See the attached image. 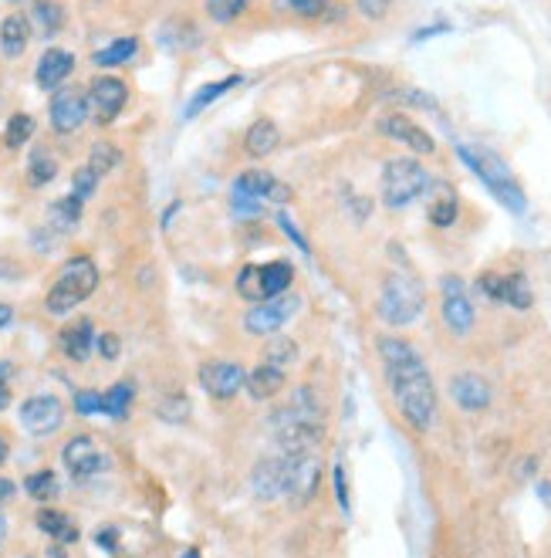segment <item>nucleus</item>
<instances>
[{
	"label": "nucleus",
	"mask_w": 551,
	"mask_h": 558,
	"mask_svg": "<svg viewBox=\"0 0 551 558\" xmlns=\"http://www.w3.org/2000/svg\"><path fill=\"white\" fill-rule=\"evenodd\" d=\"M379 356L389 396H393L399 416L416 433H426L437 420V386H433V376L423 356L406 339H393V335L379 342Z\"/></svg>",
	"instance_id": "1"
},
{
	"label": "nucleus",
	"mask_w": 551,
	"mask_h": 558,
	"mask_svg": "<svg viewBox=\"0 0 551 558\" xmlns=\"http://www.w3.org/2000/svg\"><path fill=\"white\" fill-rule=\"evenodd\" d=\"M318 481H322V460H318V454H284V450L257 460L251 474L254 494L264 501L295 498L301 504L318 491Z\"/></svg>",
	"instance_id": "2"
},
{
	"label": "nucleus",
	"mask_w": 551,
	"mask_h": 558,
	"mask_svg": "<svg viewBox=\"0 0 551 558\" xmlns=\"http://www.w3.org/2000/svg\"><path fill=\"white\" fill-rule=\"evenodd\" d=\"M271 430L284 454H318L325 437V403L311 386L291 389L288 403L271 416Z\"/></svg>",
	"instance_id": "3"
},
{
	"label": "nucleus",
	"mask_w": 551,
	"mask_h": 558,
	"mask_svg": "<svg viewBox=\"0 0 551 558\" xmlns=\"http://www.w3.org/2000/svg\"><path fill=\"white\" fill-rule=\"evenodd\" d=\"M95 288H99V264L88 254H75V258L61 264L55 285H51L48 298H44V308H48V315H68L85 298H92Z\"/></svg>",
	"instance_id": "4"
},
{
	"label": "nucleus",
	"mask_w": 551,
	"mask_h": 558,
	"mask_svg": "<svg viewBox=\"0 0 551 558\" xmlns=\"http://www.w3.org/2000/svg\"><path fill=\"white\" fill-rule=\"evenodd\" d=\"M457 156L464 159L470 170L477 173V180H481L511 214H524V207H528V203H524V190L518 186V180H514V173L508 170V163H504L501 156L484 146H457Z\"/></svg>",
	"instance_id": "5"
},
{
	"label": "nucleus",
	"mask_w": 551,
	"mask_h": 558,
	"mask_svg": "<svg viewBox=\"0 0 551 558\" xmlns=\"http://www.w3.org/2000/svg\"><path fill=\"white\" fill-rule=\"evenodd\" d=\"M423 305H426V291L413 274H389L382 281L376 312L393 329H406V325H413L423 315Z\"/></svg>",
	"instance_id": "6"
},
{
	"label": "nucleus",
	"mask_w": 551,
	"mask_h": 558,
	"mask_svg": "<svg viewBox=\"0 0 551 558\" xmlns=\"http://www.w3.org/2000/svg\"><path fill=\"white\" fill-rule=\"evenodd\" d=\"M426 190H430V173H426V166L416 163V159L399 156L382 166V203H386L389 210L410 207V203L420 200Z\"/></svg>",
	"instance_id": "7"
},
{
	"label": "nucleus",
	"mask_w": 551,
	"mask_h": 558,
	"mask_svg": "<svg viewBox=\"0 0 551 558\" xmlns=\"http://www.w3.org/2000/svg\"><path fill=\"white\" fill-rule=\"evenodd\" d=\"M295 193H291L288 183H281L274 173L264 170H244L230 186V210L234 214H261L264 200L271 203H288Z\"/></svg>",
	"instance_id": "8"
},
{
	"label": "nucleus",
	"mask_w": 551,
	"mask_h": 558,
	"mask_svg": "<svg viewBox=\"0 0 551 558\" xmlns=\"http://www.w3.org/2000/svg\"><path fill=\"white\" fill-rule=\"evenodd\" d=\"M291 281H295V268L288 261H268V264H247L237 278V295L247 301H271L278 295H288Z\"/></svg>",
	"instance_id": "9"
},
{
	"label": "nucleus",
	"mask_w": 551,
	"mask_h": 558,
	"mask_svg": "<svg viewBox=\"0 0 551 558\" xmlns=\"http://www.w3.org/2000/svg\"><path fill=\"white\" fill-rule=\"evenodd\" d=\"M301 298L298 295H278L271 301H257L251 312L244 315V329L247 335H257V339H268V335L281 332L291 318L298 315Z\"/></svg>",
	"instance_id": "10"
},
{
	"label": "nucleus",
	"mask_w": 551,
	"mask_h": 558,
	"mask_svg": "<svg viewBox=\"0 0 551 558\" xmlns=\"http://www.w3.org/2000/svg\"><path fill=\"white\" fill-rule=\"evenodd\" d=\"M129 102V85L115 75H99L88 85V109H92L99 126H112L119 119V112Z\"/></svg>",
	"instance_id": "11"
},
{
	"label": "nucleus",
	"mask_w": 551,
	"mask_h": 558,
	"mask_svg": "<svg viewBox=\"0 0 551 558\" xmlns=\"http://www.w3.org/2000/svg\"><path fill=\"white\" fill-rule=\"evenodd\" d=\"M88 92L85 88H58L55 95H51V105H48V119H51V129L61 132V136H71V132H78L88 122Z\"/></svg>",
	"instance_id": "12"
},
{
	"label": "nucleus",
	"mask_w": 551,
	"mask_h": 558,
	"mask_svg": "<svg viewBox=\"0 0 551 558\" xmlns=\"http://www.w3.org/2000/svg\"><path fill=\"white\" fill-rule=\"evenodd\" d=\"M200 386L203 393L213 396V400H234L237 393L244 389V379H247V369L241 362H227V359H210L200 366Z\"/></svg>",
	"instance_id": "13"
},
{
	"label": "nucleus",
	"mask_w": 551,
	"mask_h": 558,
	"mask_svg": "<svg viewBox=\"0 0 551 558\" xmlns=\"http://www.w3.org/2000/svg\"><path fill=\"white\" fill-rule=\"evenodd\" d=\"M61 460H65V467H68V474L75 477V481H85V477H95V474H105L109 471V454L95 444L92 437H71L65 450H61Z\"/></svg>",
	"instance_id": "14"
},
{
	"label": "nucleus",
	"mask_w": 551,
	"mask_h": 558,
	"mask_svg": "<svg viewBox=\"0 0 551 558\" xmlns=\"http://www.w3.org/2000/svg\"><path fill=\"white\" fill-rule=\"evenodd\" d=\"M61 423H65V403L58 396L41 393L21 403V427L34 437H51L55 430H61Z\"/></svg>",
	"instance_id": "15"
},
{
	"label": "nucleus",
	"mask_w": 551,
	"mask_h": 558,
	"mask_svg": "<svg viewBox=\"0 0 551 558\" xmlns=\"http://www.w3.org/2000/svg\"><path fill=\"white\" fill-rule=\"evenodd\" d=\"M481 291L487 298H494V301H504V305H511V308H518V312H528L531 308V288H528V281H524V274L521 271H514V274H481Z\"/></svg>",
	"instance_id": "16"
},
{
	"label": "nucleus",
	"mask_w": 551,
	"mask_h": 558,
	"mask_svg": "<svg viewBox=\"0 0 551 558\" xmlns=\"http://www.w3.org/2000/svg\"><path fill=\"white\" fill-rule=\"evenodd\" d=\"M379 129H382V136L396 139L399 146L413 149V153H420V156H430L433 149H437V143H433L430 132H426L423 126H416L410 115H403V112L382 115V119H379Z\"/></svg>",
	"instance_id": "17"
},
{
	"label": "nucleus",
	"mask_w": 551,
	"mask_h": 558,
	"mask_svg": "<svg viewBox=\"0 0 551 558\" xmlns=\"http://www.w3.org/2000/svg\"><path fill=\"white\" fill-rule=\"evenodd\" d=\"M443 322L453 335H467L474 329V305L457 278H443Z\"/></svg>",
	"instance_id": "18"
},
{
	"label": "nucleus",
	"mask_w": 551,
	"mask_h": 558,
	"mask_svg": "<svg viewBox=\"0 0 551 558\" xmlns=\"http://www.w3.org/2000/svg\"><path fill=\"white\" fill-rule=\"evenodd\" d=\"M450 396L460 410L467 413H481L491 406V383L477 372H460V376L450 379Z\"/></svg>",
	"instance_id": "19"
},
{
	"label": "nucleus",
	"mask_w": 551,
	"mask_h": 558,
	"mask_svg": "<svg viewBox=\"0 0 551 558\" xmlns=\"http://www.w3.org/2000/svg\"><path fill=\"white\" fill-rule=\"evenodd\" d=\"M75 72V55L65 48H48L44 55L38 58V68H34V82L44 92H58L61 85H65V78Z\"/></svg>",
	"instance_id": "20"
},
{
	"label": "nucleus",
	"mask_w": 551,
	"mask_h": 558,
	"mask_svg": "<svg viewBox=\"0 0 551 558\" xmlns=\"http://www.w3.org/2000/svg\"><path fill=\"white\" fill-rule=\"evenodd\" d=\"M58 345L71 362H88V356H92V349H95V325L88 322V318H78V322L65 325V329L58 332Z\"/></svg>",
	"instance_id": "21"
},
{
	"label": "nucleus",
	"mask_w": 551,
	"mask_h": 558,
	"mask_svg": "<svg viewBox=\"0 0 551 558\" xmlns=\"http://www.w3.org/2000/svg\"><path fill=\"white\" fill-rule=\"evenodd\" d=\"M31 44V21L24 14H7L0 21V55L7 61H17Z\"/></svg>",
	"instance_id": "22"
},
{
	"label": "nucleus",
	"mask_w": 551,
	"mask_h": 558,
	"mask_svg": "<svg viewBox=\"0 0 551 558\" xmlns=\"http://www.w3.org/2000/svg\"><path fill=\"white\" fill-rule=\"evenodd\" d=\"M284 383H288V372L271 366V362H261L254 372H247L244 389L254 396V400H274V396L284 389Z\"/></svg>",
	"instance_id": "23"
},
{
	"label": "nucleus",
	"mask_w": 551,
	"mask_h": 558,
	"mask_svg": "<svg viewBox=\"0 0 551 558\" xmlns=\"http://www.w3.org/2000/svg\"><path fill=\"white\" fill-rule=\"evenodd\" d=\"M278 146H281V132H278V126H274L271 119H257L254 126L247 129V136H244V153L254 156V159L271 156Z\"/></svg>",
	"instance_id": "24"
},
{
	"label": "nucleus",
	"mask_w": 551,
	"mask_h": 558,
	"mask_svg": "<svg viewBox=\"0 0 551 558\" xmlns=\"http://www.w3.org/2000/svg\"><path fill=\"white\" fill-rule=\"evenodd\" d=\"M457 210H460L457 190H453L450 183H433V200H430L433 227H450L453 220H457Z\"/></svg>",
	"instance_id": "25"
},
{
	"label": "nucleus",
	"mask_w": 551,
	"mask_h": 558,
	"mask_svg": "<svg viewBox=\"0 0 551 558\" xmlns=\"http://www.w3.org/2000/svg\"><path fill=\"white\" fill-rule=\"evenodd\" d=\"M241 85V75H227V78H220V82H210V85H203L197 95L190 99V105H186V119H197V115L207 109V105H213L220 99V95H227L230 88H237Z\"/></svg>",
	"instance_id": "26"
},
{
	"label": "nucleus",
	"mask_w": 551,
	"mask_h": 558,
	"mask_svg": "<svg viewBox=\"0 0 551 558\" xmlns=\"http://www.w3.org/2000/svg\"><path fill=\"white\" fill-rule=\"evenodd\" d=\"M82 207L85 203L82 200H75L68 193V197H61L51 203V210H48V220H51V227L61 230V234H68V230H75L78 227V220H82Z\"/></svg>",
	"instance_id": "27"
},
{
	"label": "nucleus",
	"mask_w": 551,
	"mask_h": 558,
	"mask_svg": "<svg viewBox=\"0 0 551 558\" xmlns=\"http://www.w3.org/2000/svg\"><path fill=\"white\" fill-rule=\"evenodd\" d=\"M34 24L41 28L44 38H55L65 28V7L58 0H34Z\"/></svg>",
	"instance_id": "28"
},
{
	"label": "nucleus",
	"mask_w": 551,
	"mask_h": 558,
	"mask_svg": "<svg viewBox=\"0 0 551 558\" xmlns=\"http://www.w3.org/2000/svg\"><path fill=\"white\" fill-rule=\"evenodd\" d=\"M38 528L44 531V535L58 538V542H75V538H78V528L71 525V518L61 515V511H55V508H41L38 511Z\"/></svg>",
	"instance_id": "29"
},
{
	"label": "nucleus",
	"mask_w": 551,
	"mask_h": 558,
	"mask_svg": "<svg viewBox=\"0 0 551 558\" xmlns=\"http://www.w3.org/2000/svg\"><path fill=\"white\" fill-rule=\"evenodd\" d=\"M136 51H139V41L136 38H119V41H112L109 48L95 51L92 61L99 68H119V65H126V61L136 58Z\"/></svg>",
	"instance_id": "30"
},
{
	"label": "nucleus",
	"mask_w": 551,
	"mask_h": 558,
	"mask_svg": "<svg viewBox=\"0 0 551 558\" xmlns=\"http://www.w3.org/2000/svg\"><path fill=\"white\" fill-rule=\"evenodd\" d=\"M132 396H136V386H132V383H115L109 393H102V413L112 416V420H126Z\"/></svg>",
	"instance_id": "31"
},
{
	"label": "nucleus",
	"mask_w": 551,
	"mask_h": 558,
	"mask_svg": "<svg viewBox=\"0 0 551 558\" xmlns=\"http://www.w3.org/2000/svg\"><path fill=\"white\" fill-rule=\"evenodd\" d=\"M31 136H34V119H31L28 112H17V115H11V119H7V129H4V146L7 149L28 146Z\"/></svg>",
	"instance_id": "32"
},
{
	"label": "nucleus",
	"mask_w": 551,
	"mask_h": 558,
	"mask_svg": "<svg viewBox=\"0 0 551 558\" xmlns=\"http://www.w3.org/2000/svg\"><path fill=\"white\" fill-rule=\"evenodd\" d=\"M55 176H58V159L38 149V153L31 156V163H28V183L38 190V186H48Z\"/></svg>",
	"instance_id": "33"
},
{
	"label": "nucleus",
	"mask_w": 551,
	"mask_h": 558,
	"mask_svg": "<svg viewBox=\"0 0 551 558\" xmlns=\"http://www.w3.org/2000/svg\"><path fill=\"white\" fill-rule=\"evenodd\" d=\"M119 163H122L119 146H115V143H95V146H92V156H88L85 166H92L95 176L102 180V176H109Z\"/></svg>",
	"instance_id": "34"
},
{
	"label": "nucleus",
	"mask_w": 551,
	"mask_h": 558,
	"mask_svg": "<svg viewBox=\"0 0 551 558\" xmlns=\"http://www.w3.org/2000/svg\"><path fill=\"white\" fill-rule=\"evenodd\" d=\"M24 491H28V498L34 501H51V498H58V477L55 471H34L28 481H24Z\"/></svg>",
	"instance_id": "35"
},
{
	"label": "nucleus",
	"mask_w": 551,
	"mask_h": 558,
	"mask_svg": "<svg viewBox=\"0 0 551 558\" xmlns=\"http://www.w3.org/2000/svg\"><path fill=\"white\" fill-rule=\"evenodd\" d=\"M264 362H271V366H278V369L288 372L298 362V345L291 339H284V335H281V339H271V345L264 349Z\"/></svg>",
	"instance_id": "36"
},
{
	"label": "nucleus",
	"mask_w": 551,
	"mask_h": 558,
	"mask_svg": "<svg viewBox=\"0 0 551 558\" xmlns=\"http://www.w3.org/2000/svg\"><path fill=\"white\" fill-rule=\"evenodd\" d=\"M247 4L251 0H207V14L217 24H230L234 17H241L247 11Z\"/></svg>",
	"instance_id": "37"
},
{
	"label": "nucleus",
	"mask_w": 551,
	"mask_h": 558,
	"mask_svg": "<svg viewBox=\"0 0 551 558\" xmlns=\"http://www.w3.org/2000/svg\"><path fill=\"white\" fill-rule=\"evenodd\" d=\"M95 186H99V176H95L92 166H78L75 173H71V197L75 200H88L95 193Z\"/></svg>",
	"instance_id": "38"
},
{
	"label": "nucleus",
	"mask_w": 551,
	"mask_h": 558,
	"mask_svg": "<svg viewBox=\"0 0 551 558\" xmlns=\"http://www.w3.org/2000/svg\"><path fill=\"white\" fill-rule=\"evenodd\" d=\"M278 227H281V234H284V237H291V241L298 244V251H301V254H308V241H305V234H301L298 224H295V220H291L288 214H284V210H278Z\"/></svg>",
	"instance_id": "39"
},
{
	"label": "nucleus",
	"mask_w": 551,
	"mask_h": 558,
	"mask_svg": "<svg viewBox=\"0 0 551 558\" xmlns=\"http://www.w3.org/2000/svg\"><path fill=\"white\" fill-rule=\"evenodd\" d=\"M75 410L82 416H95L102 413V393H92V389H82V393L75 396Z\"/></svg>",
	"instance_id": "40"
},
{
	"label": "nucleus",
	"mask_w": 551,
	"mask_h": 558,
	"mask_svg": "<svg viewBox=\"0 0 551 558\" xmlns=\"http://www.w3.org/2000/svg\"><path fill=\"white\" fill-rule=\"evenodd\" d=\"M95 345H99V352H102V359H119V352H122V342H119V335L115 332H102V335H95Z\"/></svg>",
	"instance_id": "41"
},
{
	"label": "nucleus",
	"mask_w": 551,
	"mask_h": 558,
	"mask_svg": "<svg viewBox=\"0 0 551 558\" xmlns=\"http://www.w3.org/2000/svg\"><path fill=\"white\" fill-rule=\"evenodd\" d=\"M288 4H291V11H298L301 17H318L328 11L332 0H288Z\"/></svg>",
	"instance_id": "42"
},
{
	"label": "nucleus",
	"mask_w": 551,
	"mask_h": 558,
	"mask_svg": "<svg viewBox=\"0 0 551 558\" xmlns=\"http://www.w3.org/2000/svg\"><path fill=\"white\" fill-rule=\"evenodd\" d=\"M389 7H393V0H359V11L372 17V21H379V17L389 14Z\"/></svg>",
	"instance_id": "43"
},
{
	"label": "nucleus",
	"mask_w": 551,
	"mask_h": 558,
	"mask_svg": "<svg viewBox=\"0 0 551 558\" xmlns=\"http://www.w3.org/2000/svg\"><path fill=\"white\" fill-rule=\"evenodd\" d=\"M335 498H339V508L349 511V487H345V467H335Z\"/></svg>",
	"instance_id": "44"
},
{
	"label": "nucleus",
	"mask_w": 551,
	"mask_h": 558,
	"mask_svg": "<svg viewBox=\"0 0 551 558\" xmlns=\"http://www.w3.org/2000/svg\"><path fill=\"white\" fill-rule=\"evenodd\" d=\"M7 372H11V366H7V362H0V410H7V406H11V386H7Z\"/></svg>",
	"instance_id": "45"
},
{
	"label": "nucleus",
	"mask_w": 551,
	"mask_h": 558,
	"mask_svg": "<svg viewBox=\"0 0 551 558\" xmlns=\"http://www.w3.org/2000/svg\"><path fill=\"white\" fill-rule=\"evenodd\" d=\"M14 494H17V484H14V481H7V477H0V504L11 501Z\"/></svg>",
	"instance_id": "46"
},
{
	"label": "nucleus",
	"mask_w": 551,
	"mask_h": 558,
	"mask_svg": "<svg viewBox=\"0 0 551 558\" xmlns=\"http://www.w3.org/2000/svg\"><path fill=\"white\" fill-rule=\"evenodd\" d=\"M11 322H14V308L11 305H0V329H7Z\"/></svg>",
	"instance_id": "47"
},
{
	"label": "nucleus",
	"mask_w": 551,
	"mask_h": 558,
	"mask_svg": "<svg viewBox=\"0 0 551 558\" xmlns=\"http://www.w3.org/2000/svg\"><path fill=\"white\" fill-rule=\"evenodd\" d=\"M180 558H200V552H197V548H183Z\"/></svg>",
	"instance_id": "48"
},
{
	"label": "nucleus",
	"mask_w": 551,
	"mask_h": 558,
	"mask_svg": "<svg viewBox=\"0 0 551 558\" xmlns=\"http://www.w3.org/2000/svg\"><path fill=\"white\" fill-rule=\"evenodd\" d=\"M4 535H7V518L0 515V542H4Z\"/></svg>",
	"instance_id": "49"
},
{
	"label": "nucleus",
	"mask_w": 551,
	"mask_h": 558,
	"mask_svg": "<svg viewBox=\"0 0 551 558\" xmlns=\"http://www.w3.org/2000/svg\"><path fill=\"white\" fill-rule=\"evenodd\" d=\"M4 457H7V444H4V437H0V464H4Z\"/></svg>",
	"instance_id": "50"
},
{
	"label": "nucleus",
	"mask_w": 551,
	"mask_h": 558,
	"mask_svg": "<svg viewBox=\"0 0 551 558\" xmlns=\"http://www.w3.org/2000/svg\"><path fill=\"white\" fill-rule=\"evenodd\" d=\"M4 4H21V0H4Z\"/></svg>",
	"instance_id": "51"
}]
</instances>
